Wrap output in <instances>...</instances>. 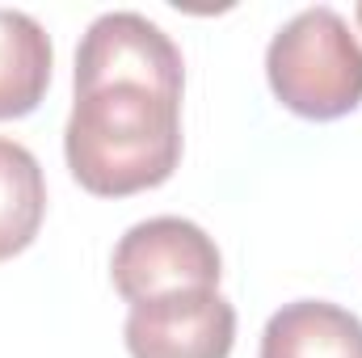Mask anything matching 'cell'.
<instances>
[{
  "label": "cell",
  "mask_w": 362,
  "mask_h": 358,
  "mask_svg": "<svg viewBox=\"0 0 362 358\" xmlns=\"http://www.w3.org/2000/svg\"><path fill=\"white\" fill-rule=\"evenodd\" d=\"M64 156L97 198L156 190L181 165V97L148 85H97L76 93Z\"/></svg>",
  "instance_id": "1"
},
{
  "label": "cell",
  "mask_w": 362,
  "mask_h": 358,
  "mask_svg": "<svg viewBox=\"0 0 362 358\" xmlns=\"http://www.w3.org/2000/svg\"><path fill=\"white\" fill-rule=\"evenodd\" d=\"M266 76L291 114L312 122L341 118L362 105V42L337 8H303L274 34Z\"/></svg>",
  "instance_id": "2"
},
{
  "label": "cell",
  "mask_w": 362,
  "mask_h": 358,
  "mask_svg": "<svg viewBox=\"0 0 362 358\" xmlns=\"http://www.w3.org/2000/svg\"><path fill=\"white\" fill-rule=\"evenodd\" d=\"M219 274L223 262L215 241L181 215H156L135 224L114 245L110 258L114 291L127 304L177 295V291H215Z\"/></svg>",
  "instance_id": "3"
},
{
  "label": "cell",
  "mask_w": 362,
  "mask_h": 358,
  "mask_svg": "<svg viewBox=\"0 0 362 358\" xmlns=\"http://www.w3.org/2000/svg\"><path fill=\"white\" fill-rule=\"evenodd\" d=\"M97 85H148L181 97L185 64L177 42L139 13H101L76 47V93Z\"/></svg>",
  "instance_id": "4"
},
{
  "label": "cell",
  "mask_w": 362,
  "mask_h": 358,
  "mask_svg": "<svg viewBox=\"0 0 362 358\" xmlns=\"http://www.w3.org/2000/svg\"><path fill=\"white\" fill-rule=\"evenodd\" d=\"M131 358H228L236 342V308L219 291H177L131 304Z\"/></svg>",
  "instance_id": "5"
},
{
  "label": "cell",
  "mask_w": 362,
  "mask_h": 358,
  "mask_svg": "<svg viewBox=\"0 0 362 358\" xmlns=\"http://www.w3.org/2000/svg\"><path fill=\"white\" fill-rule=\"evenodd\" d=\"M262 358H362V321L325 299H295L270 316Z\"/></svg>",
  "instance_id": "6"
},
{
  "label": "cell",
  "mask_w": 362,
  "mask_h": 358,
  "mask_svg": "<svg viewBox=\"0 0 362 358\" xmlns=\"http://www.w3.org/2000/svg\"><path fill=\"white\" fill-rule=\"evenodd\" d=\"M47 85H51L47 30L21 8H0V122L34 114L47 97Z\"/></svg>",
  "instance_id": "7"
},
{
  "label": "cell",
  "mask_w": 362,
  "mask_h": 358,
  "mask_svg": "<svg viewBox=\"0 0 362 358\" xmlns=\"http://www.w3.org/2000/svg\"><path fill=\"white\" fill-rule=\"evenodd\" d=\"M47 215L42 165L17 139H0V262L25 253Z\"/></svg>",
  "instance_id": "8"
},
{
  "label": "cell",
  "mask_w": 362,
  "mask_h": 358,
  "mask_svg": "<svg viewBox=\"0 0 362 358\" xmlns=\"http://www.w3.org/2000/svg\"><path fill=\"white\" fill-rule=\"evenodd\" d=\"M358 25H362V4H358Z\"/></svg>",
  "instance_id": "9"
}]
</instances>
